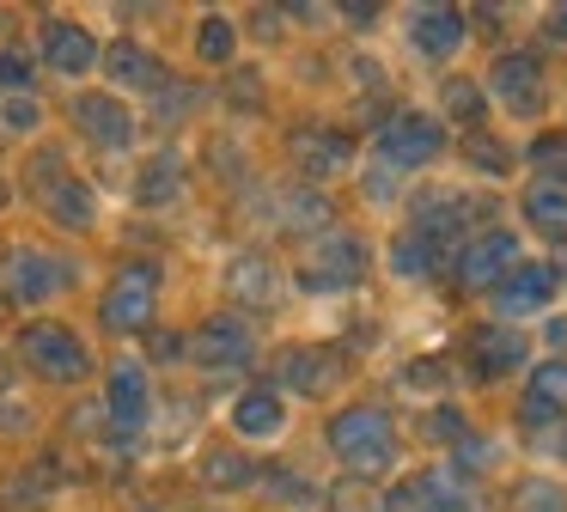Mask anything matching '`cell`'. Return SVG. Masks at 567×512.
<instances>
[{"mask_svg": "<svg viewBox=\"0 0 567 512\" xmlns=\"http://www.w3.org/2000/svg\"><path fill=\"white\" fill-rule=\"evenodd\" d=\"M323 439H330V451L342 458L348 482H372V475H384L396 463V421L384 402H348V409L330 414V427H323Z\"/></svg>", "mask_w": 567, "mask_h": 512, "instance_id": "1", "label": "cell"}, {"mask_svg": "<svg viewBox=\"0 0 567 512\" xmlns=\"http://www.w3.org/2000/svg\"><path fill=\"white\" fill-rule=\"evenodd\" d=\"M153 311H159V263L153 256H128L99 299V324L111 336H141V329H153Z\"/></svg>", "mask_w": 567, "mask_h": 512, "instance_id": "2", "label": "cell"}, {"mask_svg": "<svg viewBox=\"0 0 567 512\" xmlns=\"http://www.w3.org/2000/svg\"><path fill=\"white\" fill-rule=\"evenodd\" d=\"M19 360L38 378H50V385H80L92 372V348L55 317H38V324L19 329Z\"/></svg>", "mask_w": 567, "mask_h": 512, "instance_id": "3", "label": "cell"}, {"mask_svg": "<svg viewBox=\"0 0 567 512\" xmlns=\"http://www.w3.org/2000/svg\"><path fill=\"white\" fill-rule=\"evenodd\" d=\"M367 268H372V250L360 232H323L306 250V263H299V287L306 293H348L367 280Z\"/></svg>", "mask_w": 567, "mask_h": 512, "instance_id": "4", "label": "cell"}, {"mask_svg": "<svg viewBox=\"0 0 567 512\" xmlns=\"http://www.w3.org/2000/svg\"><path fill=\"white\" fill-rule=\"evenodd\" d=\"M31 190H38L43 214H50L55 226H68V232H86L92 219H99V195H92L86 183L68 171V158L55 153V146L31 158Z\"/></svg>", "mask_w": 567, "mask_h": 512, "instance_id": "5", "label": "cell"}, {"mask_svg": "<svg viewBox=\"0 0 567 512\" xmlns=\"http://www.w3.org/2000/svg\"><path fill=\"white\" fill-rule=\"evenodd\" d=\"M518 263H525V250H518V238L506 226H482L452 250V275H457L464 293H494Z\"/></svg>", "mask_w": 567, "mask_h": 512, "instance_id": "6", "label": "cell"}, {"mask_svg": "<svg viewBox=\"0 0 567 512\" xmlns=\"http://www.w3.org/2000/svg\"><path fill=\"white\" fill-rule=\"evenodd\" d=\"M372 146H379L384 171H421V165H433V158L445 153V122L421 116V110H396V116L379 122Z\"/></svg>", "mask_w": 567, "mask_h": 512, "instance_id": "7", "label": "cell"}, {"mask_svg": "<svg viewBox=\"0 0 567 512\" xmlns=\"http://www.w3.org/2000/svg\"><path fill=\"white\" fill-rule=\"evenodd\" d=\"M482 214H494V207L476 202V195H464V190H421L415 202H409V232H421L427 244L452 250V244L470 238V226H476Z\"/></svg>", "mask_w": 567, "mask_h": 512, "instance_id": "8", "label": "cell"}, {"mask_svg": "<svg viewBox=\"0 0 567 512\" xmlns=\"http://www.w3.org/2000/svg\"><path fill=\"white\" fill-rule=\"evenodd\" d=\"M488 92L501 98V110L518 122H537L543 110H549V80H543L537 55H518V49H501V55H494Z\"/></svg>", "mask_w": 567, "mask_h": 512, "instance_id": "9", "label": "cell"}, {"mask_svg": "<svg viewBox=\"0 0 567 512\" xmlns=\"http://www.w3.org/2000/svg\"><path fill=\"white\" fill-rule=\"evenodd\" d=\"M184 354L202 366V372H238V366L257 360V336H250V324L238 311H214L208 324L184 341Z\"/></svg>", "mask_w": 567, "mask_h": 512, "instance_id": "10", "label": "cell"}, {"mask_svg": "<svg viewBox=\"0 0 567 512\" xmlns=\"http://www.w3.org/2000/svg\"><path fill=\"white\" fill-rule=\"evenodd\" d=\"M68 280H74L68 256L43 250V244H13V256H7V293H13V305H50Z\"/></svg>", "mask_w": 567, "mask_h": 512, "instance_id": "11", "label": "cell"}, {"mask_svg": "<svg viewBox=\"0 0 567 512\" xmlns=\"http://www.w3.org/2000/svg\"><path fill=\"white\" fill-rule=\"evenodd\" d=\"M530 360V341H525V329H513V324H470L464 329V366L482 378V385H494V378H506V372H518V366Z\"/></svg>", "mask_w": 567, "mask_h": 512, "instance_id": "12", "label": "cell"}, {"mask_svg": "<svg viewBox=\"0 0 567 512\" xmlns=\"http://www.w3.org/2000/svg\"><path fill=\"white\" fill-rule=\"evenodd\" d=\"M287 158L299 165V177H342L354 165V134L330 122H299L287 129Z\"/></svg>", "mask_w": 567, "mask_h": 512, "instance_id": "13", "label": "cell"}, {"mask_svg": "<svg viewBox=\"0 0 567 512\" xmlns=\"http://www.w3.org/2000/svg\"><path fill=\"white\" fill-rule=\"evenodd\" d=\"M555 293H561V280H555V263H518L513 275L501 280V287L488 293L494 299V324H513L518 329V317H537V311H549L555 305Z\"/></svg>", "mask_w": 567, "mask_h": 512, "instance_id": "14", "label": "cell"}, {"mask_svg": "<svg viewBox=\"0 0 567 512\" xmlns=\"http://www.w3.org/2000/svg\"><path fill=\"white\" fill-rule=\"evenodd\" d=\"M379 512H470V488L452 470H421L384 488Z\"/></svg>", "mask_w": 567, "mask_h": 512, "instance_id": "15", "label": "cell"}, {"mask_svg": "<svg viewBox=\"0 0 567 512\" xmlns=\"http://www.w3.org/2000/svg\"><path fill=\"white\" fill-rule=\"evenodd\" d=\"M275 372H281L287 390H299V397H330L336 385H342L348 360L342 348H318V341H293V348H281V360H275Z\"/></svg>", "mask_w": 567, "mask_h": 512, "instance_id": "16", "label": "cell"}, {"mask_svg": "<svg viewBox=\"0 0 567 512\" xmlns=\"http://www.w3.org/2000/svg\"><path fill=\"white\" fill-rule=\"evenodd\" d=\"M153 414V385H147V366L141 360H116L111 378H104V421L116 433H141Z\"/></svg>", "mask_w": 567, "mask_h": 512, "instance_id": "17", "label": "cell"}, {"mask_svg": "<svg viewBox=\"0 0 567 512\" xmlns=\"http://www.w3.org/2000/svg\"><path fill=\"white\" fill-rule=\"evenodd\" d=\"M68 116H74V129L86 134L92 146H104V153L135 146V116H128V104H123V98H111V92H80Z\"/></svg>", "mask_w": 567, "mask_h": 512, "instance_id": "18", "label": "cell"}, {"mask_svg": "<svg viewBox=\"0 0 567 512\" xmlns=\"http://www.w3.org/2000/svg\"><path fill=\"white\" fill-rule=\"evenodd\" d=\"M567 421V360H537L518 390V427Z\"/></svg>", "mask_w": 567, "mask_h": 512, "instance_id": "19", "label": "cell"}, {"mask_svg": "<svg viewBox=\"0 0 567 512\" xmlns=\"http://www.w3.org/2000/svg\"><path fill=\"white\" fill-rule=\"evenodd\" d=\"M43 68L62 73V80H80V73L99 68V37L74 19H43Z\"/></svg>", "mask_w": 567, "mask_h": 512, "instance_id": "20", "label": "cell"}, {"mask_svg": "<svg viewBox=\"0 0 567 512\" xmlns=\"http://www.w3.org/2000/svg\"><path fill=\"white\" fill-rule=\"evenodd\" d=\"M464 37H470V12L464 7H415L409 12V49H415V55L445 61V55L464 49Z\"/></svg>", "mask_w": 567, "mask_h": 512, "instance_id": "21", "label": "cell"}, {"mask_svg": "<svg viewBox=\"0 0 567 512\" xmlns=\"http://www.w3.org/2000/svg\"><path fill=\"white\" fill-rule=\"evenodd\" d=\"M226 293H233V305H245V311H269L275 299H281V275H275V263L262 250H245L226 263Z\"/></svg>", "mask_w": 567, "mask_h": 512, "instance_id": "22", "label": "cell"}, {"mask_svg": "<svg viewBox=\"0 0 567 512\" xmlns=\"http://www.w3.org/2000/svg\"><path fill=\"white\" fill-rule=\"evenodd\" d=\"M233 427H238V439H281V433H287V397H281L275 385L238 390Z\"/></svg>", "mask_w": 567, "mask_h": 512, "instance_id": "23", "label": "cell"}, {"mask_svg": "<svg viewBox=\"0 0 567 512\" xmlns=\"http://www.w3.org/2000/svg\"><path fill=\"white\" fill-rule=\"evenodd\" d=\"M99 61H104V73H111V85H128V92H159V80H165L159 55H153L147 43H128V37H116L111 49H99Z\"/></svg>", "mask_w": 567, "mask_h": 512, "instance_id": "24", "label": "cell"}, {"mask_svg": "<svg viewBox=\"0 0 567 512\" xmlns=\"http://www.w3.org/2000/svg\"><path fill=\"white\" fill-rule=\"evenodd\" d=\"M518 214H525L530 232H543L549 244H567V183L543 177L525 190V202H518Z\"/></svg>", "mask_w": 567, "mask_h": 512, "instance_id": "25", "label": "cell"}, {"mask_svg": "<svg viewBox=\"0 0 567 512\" xmlns=\"http://www.w3.org/2000/svg\"><path fill=\"white\" fill-rule=\"evenodd\" d=\"M184 195V158L177 153H153L147 165H141V183H135V202L141 207H165Z\"/></svg>", "mask_w": 567, "mask_h": 512, "instance_id": "26", "label": "cell"}, {"mask_svg": "<svg viewBox=\"0 0 567 512\" xmlns=\"http://www.w3.org/2000/svg\"><path fill=\"white\" fill-rule=\"evenodd\" d=\"M384 256H391V268H396L403 280H433V275H440V263H445L440 244H427L421 232H409V226L391 238V250H384Z\"/></svg>", "mask_w": 567, "mask_h": 512, "instance_id": "27", "label": "cell"}, {"mask_svg": "<svg viewBox=\"0 0 567 512\" xmlns=\"http://www.w3.org/2000/svg\"><path fill=\"white\" fill-rule=\"evenodd\" d=\"M445 116L464 122V134L482 129V122H488V92H482L476 80H464V73H452V80L440 85V122Z\"/></svg>", "mask_w": 567, "mask_h": 512, "instance_id": "28", "label": "cell"}, {"mask_svg": "<svg viewBox=\"0 0 567 512\" xmlns=\"http://www.w3.org/2000/svg\"><path fill=\"white\" fill-rule=\"evenodd\" d=\"M196 470H202V482H208V488H250V482H257V458H245L238 446H208Z\"/></svg>", "mask_w": 567, "mask_h": 512, "instance_id": "29", "label": "cell"}, {"mask_svg": "<svg viewBox=\"0 0 567 512\" xmlns=\"http://www.w3.org/2000/svg\"><path fill=\"white\" fill-rule=\"evenodd\" d=\"M275 207H281V226L287 232H330V214H336L318 190H281V195H275Z\"/></svg>", "mask_w": 567, "mask_h": 512, "instance_id": "30", "label": "cell"}, {"mask_svg": "<svg viewBox=\"0 0 567 512\" xmlns=\"http://www.w3.org/2000/svg\"><path fill=\"white\" fill-rule=\"evenodd\" d=\"M257 482H262V494L269 500H281V506H323V488L318 482H306L299 470H287V463H275V470H257Z\"/></svg>", "mask_w": 567, "mask_h": 512, "instance_id": "31", "label": "cell"}, {"mask_svg": "<svg viewBox=\"0 0 567 512\" xmlns=\"http://www.w3.org/2000/svg\"><path fill=\"white\" fill-rule=\"evenodd\" d=\"M464 158L482 171V177H506V171L518 165V158H513V146H506V141H494L488 129H470V134H464Z\"/></svg>", "mask_w": 567, "mask_h": 512, "instance_id": "32", "label": "cell"}, {"mask_svg": "<svg viewBox=\"0 0 567 512\" xmlns=\"http://www.w3.org/2000/svg\"><path fill=\"white\" fill-rule=\"evenodd\" d=\"M233 49H238L233 19H226V12H208V19H202V31H196V55L208 61V68H226V61H233Z\"/></svg>", "mask_w": 567, "mask_h": 512, "instance_id": "33", "label": "cell"}, {"mask_svg": "<svg viewBox=\"0 0 567 512\" xmlns=\"http://www.w3.org/2000/svg\"><path fill=\"white\" fill-rule=\"evenodd\" d=\"M513 512H567V488L549 475H525L513 488Z\"/></svg>", "mask_w": 567, "mask_h": 512, "instance_id": "34", "label": "cell"}, {"mask_svg": "<svg viewBox=\"0 0 567 512\" xmlns=\"http://www.w3.org/2000/svg\"><path fill=\"white\" fill-rule=\"evenodd\" d=\"M415 427H421V439H427V446H457V439L470 433V414L452 409V402H433Z\"/></svg>", "mask_w": 567, "mask_h": 512, "instance_id": "35", "label": "cell"}, {"mask_svg": "<svg viewBox=\"0 0 567 512\" xmlns=\"http://www.w3.org/2000/svg\"><path fill=\"white\" fill-rule=\"evenodd\" d=\"M196 104H202V85L196 80H159V92H153V116H159V122H184Z\"/></svg>", "mask_w": 567, "mask_h": 512, "instance_id": "36", "label": "cell"}, {"mask_svg": "<svg viewBox=\"0 0 567 512\" xmlns=\"http://www.w3.org/2000/svg\"><path fill=\"white\" fill-rule=\"evenodd\" d=\"M445 378H452V372L440 366V354H421L415 366H403V372H396V385H403V390H445Z\"/></svg>", "mask_w": 567, "mask_h": 512, "instance_id": "37", "label": "cell"}, {"mask_svg": "<svg viewBox=\"0 0 567 512\" xmlns=\"http://www.w3.org/2000/svg\"><path fill=\"white\" fill-rule=\"evenodd\" d=\"M43 122V104L31 92H19V98H7V104H0V129H13V134H31Z\"/></svg>", "mask_w": 567, "mask_h": 512, "instance_id": "38", "label": "cell"}, {"mask_svg": "<svg viewBox=\"0 0 567 512\" xmlns=\"http://www.w3.org/2000/svg\"><path fill=\"white\" fill-rule=\"evenodd\" d=\"M0 85H7V92H31V55H25V49H13V43H7V49H0Z\"/></svg>", "mask_w": 567, "mask_h": 512, "instance_id": "39", "label": "cell"}, {"mask_svg": "<svg viewBox=\"0 0 567 512\" xmlns=\"http://www.w3.org/2000/svg\"><path fill=\"white\" fill-rule=\"evenodd\" d=\"M330 512H379V500L367 494V482H342V488H330Z\"/></svg>", "mask_w": 567, "mask_h": 512, "instance_id": "40", "label": "cell"}, {"mask_svg": "<svg viewBox=\"0 0 567 512\" xmlns=\"http://www.w3.org/2000/svg\"><path fill=\"white\" fill-rule=\"evenodd\" d=\"M153 354H159L165 366H177V354H184V336H153Z\"/></svg>", "mask_w": 567, "mask_h": 512, "instance_id": "41", "label": "cell"}, {"mask_svg": "<svg viewBox=\"0 0 567 512\" xmlns=\"http://www.w3.org/2000/svg\"><path fill=\"white\" fill-rule=\"evenodd\" d=\"M342 19L354 24V31H367V24H379V7H342Z\"/></svg>", "mask_w": 567, "mask_h": 512, "instance_id": "42", "label": "cell"}, {"mask_svg": "<svg viewBox=\"0 0 567 512\" xmlns=\"http://www.w3.org/2000/svg\"><path fill=\"white\" fill-rule=\"evenodd\" d=\"M543 31H549L555 43H567V7H555V12H549V24H543Z\"/></svg>", "mask_w": 567, "mask_h": 512, "instance_id": "43", "label": "cell"}, {"mask_svg": "<svg viewBox=\"0 0 567 512\" xmlns=\"http://www.w3.org/2000/svg\"><path fill=\"white\" fill-rule=\"evenodd\" d=\"M555 341H561V348H567V324H555Z\"/></svg>", "mask_w": 567, "mask_h": 512, "instance_id": "44", "label": "cell"}, {"mask_svg": "<svg viewBox=\"0 0 567 512\" xmlns=\"http://www.w3.org/2000/svg\"><path fill=\"white\" fill-rule=\"evenodd\" d=\"M555 280H567V256H561V263H555Z\"/></svg>", "mask_w": 567, "mask_h": 512, "instance_id": "45", "label": "cell"}, {"mask_svg": "<svg viewBox=\"0 0 567 512\" xmlns=\"http://www.w3.org/2000/svg\"><path fill=\"white\" fill-rule=\"evenodd\" d=\"M555 446H561V458H567V427H561V439H555Z\"/></svg>", "mask_w": 567, "mask_h": 512, "instance_id": "46", "label": "cell"}, {"mask_svg": "<svg viewBox=\"0 0 567 512\" xmlns=\"http://www.w3.org/2000/svg\"><path fill=\"white\" fill-rule=\"evenodd\" d=\"M0 207H7V183H0Z\"/></svg>", "mask_w": 567, "mask_h": 512, "instance_id": "47", "label": "cell"}]
</instances>
